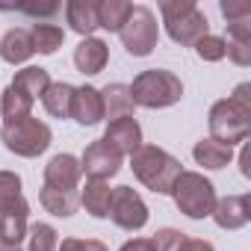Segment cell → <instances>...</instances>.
Instances as JSON below:
<instances>
[{"label": "cell", "instance_id": "1", "mask_svg": "<svg viewBox=\"0 0 251 251\" xmlns=\"http://www.w3.org/2000/svg\"><path fill=\"white\" fill-rule=\"evenodd\" d=\"M130 169H133V175H136L151 192H157V195H169L172 186H175V180L180 177V163H177L169 151H163V148H157V145H142V148H136V151L130 154Z\"/></svg>", "mask_w": 251, "mask_h": 251}, {"label": "cell", "instance_id": "2", "mask_svg": "<svg viewBox=\"0 0 251 251\" xmlns=\"http://www.w3.org/2000/svg\"><path fill=\"white\" fill-rule=\"evenodd\" d=\"M127 92H130L133 106L163 109V106H172L183 98V83L166 68H148L127 86Z\"/></svg>", "mask_w": 251, "mask_h": 251}, {"label": "cell", "instance_id": "3", "mask_svg": "<svg viewBox=\"0 0 251 251\" xmlns=\"http://www.w3.org/2000/svg\"><path fill=\"white\" fill-rule=\"evenodd\" d=\"M160 12H163L166 33L177 45L189 48V45H195V42H201L207 36V27L210 24H207L204 12L192 3V0H163Z\"/></svg>", "mask_w": 251, "mask_h": 251}, {"label": "cell", "instance_id": "4", "mask_svg": "<svg viewBox=\"0 0 251 251\" xmlns=\"http://www.w3.org/2000/svg\"><path fill=\"white\" fill-rule=\"evenodd\" d=\"M251 130V106L233 100V98H225V100H216L213 109H210V139L233 148L239 142H245Z\"/></svg>", "mask_w": 251, "mask_h": 251}, {"label": "cell", "instance_id": "5", "mask_svg": "<svg viewBox=\"0 0 251 251\" xmlns=\"http://www.w3.org/2000/svg\"><path fill=\"white\" fill-rule=\"evenodd\" d=\"M172 198H175L177 210L186 213L189 219H204L216 207V189L198 172H180V177L172 186Z\"/></svg>", "mask_w": 251, "mask_h": 251}, {"label": "cell", "instance_id": "6", "mask_svg": "<svg viewBox=\"0 0 251 251\" xmlns=\"http://www.w3.org/2000/svg\"><path fill=\"white\" fill-rule=\"evenodd\" d=\"M0 139H3L6 151L18 154V157H39L48 151L53 133L45 121L39 118H21V121H12V124H3V130H0Z\"/></svg>", "mask_w": 251, "mask_h": 251}, {"label": "cell", "instance_id": "7", "mask_svg": "<svg viewBox=\"0 0 251 251\" xmlns=\"http://www.w3.org/2000/svg\"><path fill=\"white\" fill-rule=\"evenodd\" d=\"M118 36H121V45L130 56H148L157 48L160 24H157L154 12L148 6H133V12L127 15V21L118 30Z\"/></svg>", "mask_w": 251, "mask_h": 251}, {"label": "cell", "instance_id": "8", "mask_svg": "<svg viewBox=\"0 0 251 251\" xmlns=\"http://www.w3.org/2000/svg\"><path fill=\"white\" fill-rule=\"evenodd\" d=\"M109 219L121 230H142L148 225V207L139 198L136 189L130 186H115L112 189V204H109Z\"/></svg>", "mask_w": 251, "mask_h": 251}, {"label": "cell", "instance_id": "9", "mask_svg": "<svg viewBox=\"0 0 251 251\" xmlns=\"http://www.w3.org/2000/svg\"><path fill=\"white\" fill-rule=\"evenodd\" d=\"M80 172H86L89 180H109V177H115L121 172V154L115 148H109L103 139H95L83 151Z\"/></svg>", "mask_w": 251, "mask_h": 251}, {"label": "cell", "instance_id": "10", "mask_svg": "<svg viewBox=\"0 0 251 251\" xmlns=\"http://www.w3.org/2000/svg\"><path fill=\"white\" fill-rule=\"evenodd\" d=\"M216 219L219 227L225 230H236L245 227L251 222V195H227V198H216V207L210 213Z\"/></svg>", "mask_w": 251, "mask_h": 251}, {"label": "cell", "instance_id": "11", "mask_svg": "<svg viewBox=\"0 0 251 251\" xmlns=\"http://www.w3.org/2000/svg\"><path fill=\"white\" fill-rule=\"evenodd\" d=\"M103 142L109 148H115L121 157L124 154H133L136 148H142V127H139V121L133 115L109 121L106 124V133H103Z\"/></svg>", "mask_w": 251, "mask_h": 251}, {"label": "cell", "instance_id": "12", "mask_svg": "<svg viewBox=\"0 0 251 251\" xmlns=\"http://www.w3.org/2000/svg\"><path fill=\"white\" fill-rule=\"evenodd\" d=\"M27 213H30V207H27V201H24V195L21 198H15L12 204H6V207H0V242H6V245H18L24 236H27Z\"/></svg>", "mask_w": 251, "mask_h": 251}, {"label": "cell", "instance_id": "13", "mask_svg": "<svg viewBox=\"0 0 251 251\" xmlns=\"http://www.w3.org/2000/svg\"><path fill=\"white\" fill-rule=\"evenodd\" d=\"M80 160L71 154H56L48 166H45V186L53 189H77L80 183Z\"/></svg>", "mask_w": 251, "mask_h": 251}, {"label": "cell", "instance_id": "14", "mask_svg": "<svg viewBox=\"0 0 251 251\" xmlns=\"http://www.w3.org/2000/svg\"><path fill=\"white\" fill-rule=\"evenodd\" d=\"M71 118L83 127H92L103 118V103H100V92L95 86H80L74 89V100H71Z\"/></svg>", "mask_w": 251, "mask_h": 251}, {"label": "cell", "instance_id": "15", "mask_svg": "<svg viewBox=\"0 0 251 251\" xmlns=\"http://www.w3.org/2000/svg\"><path fill=\"white\" fill-rule=\"evenodd\" d=\"M33 39H30V30L24 27H12L6 30V36L0 39V59L9 62V65H21L33 56Z\"/></svg>", "mask_w": 251, "mask_h": 251}, {"label": "cell", "instance_id": "16", "mask_svg": "<svg viewBox=\"0 0 251 251\" xmlns=\"http://www.w3.org/2000/svg\"><path fill=\"white\" fill-rule=\"evenodd\" d=\"M106 59H109V48L100 42V39H83L80 45H77V50H74V65H77V71L80 74H100L103 71V65H106Z\"/></svg>", "mask_w": 251, "mask_h": 251}, {"label": "cell", "instance_id": "17", "mask_svg": "<svg viewBox=\"0 0 251 251\" xmlns=\"http://www.w3.org/2000/svg\"><path fill=\"white\" fill-rule=\"evenodd\" d=\"M225 56H227V59H233L236 65H251V21L227 24Z\"/></svg>", "mask_w": 251, "mask_h": 251}, {"label": "cell", "instance_id": "18", "mask_svg": "<svg viewBox=\"0 0 251 251\" xmlns=\"http://www.w3.org/2000/svg\"><path fill=\"white\" fill-rule=\"evenodd\" d=\"M98 92H100V103H103V118L115 121V118L133 115V100H130V92L124 83H109Z\"/></svg>", "mask_w": 251, "mask_h": 251}, {"label": "cell", "instance_id": "19", "mask_svg": "<svg viewBox=\"0 0 251 251\" xmlns=\"http://www.w3.org/2000/svg\"><path fill=\"white\" fill-rule=\"evenodd\" d=\"M39 201L48 213L59 216V219H68L77 213L80 207V192L77 189H53V186H42L39 192Z\"/></svg>", "mask_w": 251, "mask_h": 251}, {"label": "cell", "instance_id": "20", "mask_svg": "<svg viewBox=\"0 0 251 251\" xmlns=\"http://www.w3.org/2000/svg\"><path fill=\"white\" fill-rule=\"evenodd\" d=\"M80 204L86 207L89 216L95 219H106L109 216V204H112V189L106 180H86L83 192H80Z\"/></svg>", "mask_w": 251, "mask_h": 251}, {"label": "cell", "instance_id": "21", "mask_svg": "<svg viewBox=\"0 0 251 251\" xmlns=\"http://www.w3.org/2000/svg\"><path fill=\"white\" fill-rule=\"evenodd\" d=\"M65 15H68L71 30L86 39H92V33L98 30V3L95 0H71L65 6Z\"/></svg>", "mask_w": 251, "mask_h": 251}, {"label": "cell", "instance_id": "22", "mask_svg": "<svg viewBox=\"0 0 251 251\" xmlns=\"http://www.w3.org/2000/svg\"><path fill=\"white\" fill-rule=\"evenodd\" d=\"M192 157L204 169H225L230 163V157H233V148H227V145H222V142H216V139L207 136V139H201L192 148Z\"/></svg>", "mask_w": 251, "mask_h": 251}, {"label": "cell", "instance_id": "23", "mask_svg": "<svg viewBox=\"0 0 251 251\" xmlns=\"http://www.w3.org/2000/svg\"><path fill=\"white\" fill-rule=\"evenodd\" d=\"M0 112H3L6 124L12 121H21V118H30L33 112V98H27L21 89H15L12 83L3 89V95H0Z\"/></svg>", "mask_w": 251, "mask_h": 251}, {"label": "cell", "instance_id": "24", "mask_svg": "<svg viewBox=\"0 0 251 251\" xmlns=\"http://www.w3.org/2000/svg\"><path fill=\"white\" fill-rule=\"evenodd\" d=\"M71 100H74V86L68 83H50L42 95V103L53 118H71Z\"/></svg>", "mask_w": 251, "mask_h": 251}, {"label": "cell", "instance_id": "25", "mask_svg": "<svg viewBox=\"0 0 251 251\" xmlns=\"http://www.w3.org/2000/svg\"><path fill=\"white\" fill-rule=\"evenodd\" d=\"M130 12H133V3H127V0H103V3H98V27L118 33Z\"/></svg>", "mask_w": 251, "mask_h": 251}, {"label": "cell", "instance_id": "26", "mask_svg": "<svg viewBox=\"0 0 251 251\" xmlns=\"http://www.w3.org/2000/svg\"><path fill=\"white\" fill-rule=\"evenodd\" d=\"M30 39H33V50H36V53L50 56V53H56V50L62 48L65 33H62V27H56V24H33Z\"/></svg>", "mask_w": 251, "mask_h": 251}, {"label": "cell", "instance_id": "27", "mask_svg": "<svg viewBox=\"0 0 251 251\" xmlns=\"http://www.w3.org/2000/svg\"><path fill=\"white\" fill-rule=\"evenodd\" d=\"M12 86L15 89H21L27 98H42L45 95V89L50 86V77H48V71L45 68H36V65H30V68H24V71H18L15 74V80H12Z\"/></svg>", "mask_w": 251, "mask_h": 251}, {"label": "cell", "instance_id": "28", "mask_svg": "<svg viewBox=\"0 0 251 251\" xmlns=\"http://www.w3.org/2000/svg\"><path fill=\"white\" fill-rule=\"evenodd\" d=\"M59 248V233L48 222H36L27 227V251H56Z\"/></svg>", "mask_w": 251, "mask_h": 251}, {"label": "cell", "instance_id": "29", "mask_svg": "<svg viewBox=\"0 0 251 251\" xmlns=\"http://www.w3.org/2000/svg\"><path fill=\"white\" fill-rule=\"evenodd\" d=\"M195 53H198L204 62H219V59H225V39L207 33L201 42H195Z\"/></svg>", "mask_w": 251, "mask_h": 251}, {"label": "cell", "instance_id": "30", "mask_svg": "<svg viewBox=\"0 0 251 251\" xmlns=\"http://www.w3.org/2000/svg\"><path fill=\"white\" fill-rule=\"evenodd\" d=\"M186 239H189L186 233H180V230H175V227H163V230H157V233H154V239H151V242H154V248H157V251H177Z\"/></svg>", "mask_w": 251, "mask_h": 251}, {"label": "cell", "instance_id": "31", "mask_svg": "<svg viewBox=\"0 0 251 251\" xmlns=\"http://www.w3.org/2000/svg\"><path fill=\"white\" fill-rule=\"evenodd\" d=\"M21 198V177L15 172H0V207Z\"/></svg>", "mask_w": 251, "mask_h": 251}, {"label": "cell", "instance_id": "32", "mask_svg": "<svg viewBox=\"0 0 251 251\" xmlns=\"http://www.w3.org/2000/svg\"><path fill=\"white\" fill-rule=\"evenodd\" d=\"M222 15L227 18V24H236V21H251V3L248 0H222Z\"/></svg>", "mask_w": 251, "mask_h": 251}, {"label": "cell", "instance_id": "33", "mask_svg": "<svg viewBox=\"0 0 251 251\" xmlns=\"http://www.w3.org/2000/svg\"><path fill=\"white\" fill-rule=\"evenodd\" d=\"M56 251H109L100 239H80V236H68L59 242Z\"/></svg>", "mask_w": 251, "mask_h": 251}, {"label": "cell", "instance_id": "34", "mask_svg": "<svg viewBox=\"0 0 251 251\" xmlns=\"http://www.w3.org/2000/svg\"><path fill=\"white\" fill-rule=\"evenodd\" d=\"M15 9L24 12V15H56L59 12L56 3H24V6H15Z\"/></svg>", "mask_w": 251, "mask_h": 251}, {"label": "cell", "instance_id": "35", "mask_svg": "<svg viewBox=\"0 0 251 251\" xmlns=\"http://www.w3.org/2000/svg\"><path fill=\"white\" fill-rule=\"evenodd\" d=\"M118 251H157L151 239H130V242H124Z\"/></svg>", "mask_w": 251, "mask_h": 251}, {"label": "cell", "instance_id": "36", "mask_svg": "<svg viewBox=\"0 0 251 251\" xmlns=\"http://www.w3.org/2000/svg\"><path fill=\"white\" fill-rule=\"evenodd\" d=\"M177 251H216V248H213L207 239H186Z\"/></svg>", "mask_w": 251, "mask_h": 251}, {"label": "cell", "instance_id": "37", "mask_svg": "<svg viewBox=\"0 0 251 251\" xmlns=\"http://www.w3.org/2000/svg\"><path fill=\"white\" fill-rule=\"evenodd\" d=\"M239 169H242L245 177H251V151H248V145H242V151H239Z\"/></svg>", "mask_w": 251, "mask_h": 251}, {"label": "cell", "instance_id": "38", "mask_svg": "<svg viewBox=\"0 0 251 251\" xmlns=\"http://www.w3.org/2000/svg\"><path fill=\"white\" fill-rule=\"evenodd\" d=\"M0 251H21L18 245H6V242H0Z\"/></svg>", "mask_w": 251, "mask_h": 251}]
</instances>
